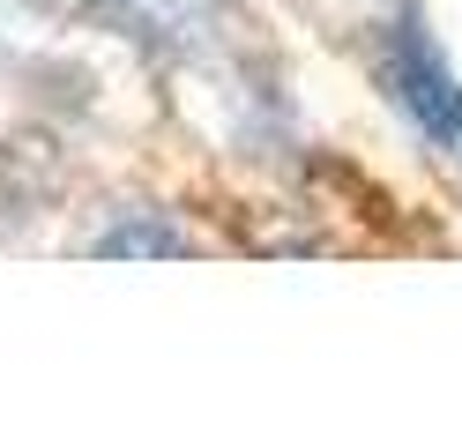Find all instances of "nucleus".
Segmentation results:
<instances>
[{
    "label": "nucleus",
    "mask_w": 462,
    "mask_h": 447,
    "mask_svg": "<svg viewBox=\"0 0 462 447\" xmlns=\"http://www.w3.org/2000/svg\"><path fill=\"white\" fill-rule=\"evenodd\" d=\"M381 82L388 98L411 112V127L440 149H462V75L448 68V52L432 45V30L418 15H402L381 45Z\"/></svg>",
    "instance_id": "nucleus-1"
},
{
    "label": "nucleus",
    "mask_w": 462,
    "mask_h": 447,
    "mask_svg": "<svg viewBox=\"0 0 462 447\" xmlns=\"http://www.w3.org/2000/svg\"><path fill=\"white\" fill-rule=\"evenodd\" d=\"M97 254H187V231H164V224H150V217H127V224H112V231H97Z\"/></svg>",
    "instance_id": "nucleus-2"
}]
</instances>
